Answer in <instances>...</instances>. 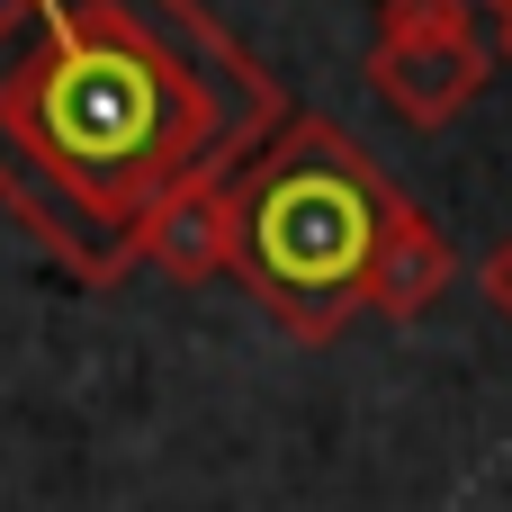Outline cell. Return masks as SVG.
<instances>
[{
  "label": "cell",
  "mask_w": 512,
  "mask_h": 512,
  "mask_svg": "<svg viewBox=\"0 0 512 512\" xmlns=\"http://www.w3.org/2000/svg\"><path fill=\"white\" fill-rule=\"evenodd\" d=\"M288 126L279 81L198 0H0V207L90 288L144 261L189 180Z\"/></svg>",
  "instance_id": "cell-1"
},
{
  "label": "cell",
  "mask_w": 512,
  "mask_h": 512,
  "mask_svg": "<svg viewBox=\"0 0 512 512\" xmlns=\"http://www.w3.org/2000/svg\"><path fill=\"white\" fill-rule=\"evenodd\" d=\"M396 207V180L333 117H288L234 171V279L297 342H333L369 306V270Z\"/></svg>",
  "instance_id": "cell-2"
},
{
  "label": "cell",
  "mask_w": 512,
  "mask_h": 512,
  "mask_svg": "<svg viewBox=\"0 0 512 512\" xmlns=\"http://www.w3.org/2000/svg\"><path fill=\"white\" fill-rule=\"evenodd\" d=\"M378 99L405 126H450L477 90H486V45L477 36H432V45H378L369 54Z\"/></svg>",
  "instance_id": "cell-3"
},
{
  "label": "cell",
  "mask_w": 512,
  "mask_h": 512,
  "mask_svg": "<svg viewBox=\"0 0 512 512\" xmlns=\"http://www.w3.org/2000/svg\"><path fill=\"white\" fill-rule=\"evenodd\" d=\"M144 270H162V279H180V288L234 270V180H189V189H171V198L153 207V225H144Z\"/></svg>",
  "instance_id": "cell-4"
},
{
  "label": "cell",
  "mask_w": 512,
  "mask_h": 512,
  "mask_svg": "<svg viewBox=\"0 0 512 512\" xmlns=\"http://www.w3.org/2000/svg\"><path fill=\"white\" fill-rule=\"evenodd\" d=\"M450 279H459L450 234L405 198L396 225H387V243H378V270H369V306H378V315H423V306H441Z\"/></svg>",
  "instance_id": "cell-5"
},
{
  "label": "cell",
  "mask_w": 512,
  "mask_h": 512,
  "mask_svg": "<svg viewBox=\"0 0 512 512\" xmlns=\"http://www.w3.org/2000/svg\"><path fill=\"white\" fill-rule=\"evenodd\" d=\"M477 0H378V45H432V36H477Z\"/></svg>",
  "instance_id": "cell-6"
},
{
  "label": "cell",
  "mask_w": 512,
  "mask_h": 512,
  "mask_svg": "<svg viewBox=\"0 0 512 512\" xmlns=\"http://www.w3.org/2000/svg\"><path fill=\"white\" fill-rule=\"evenodd\" d=\"M477 279H486V306H495V315L512 324V234L495 243V252H486V270H477Z\"/></svg>",
  "instance_id": "cell-7"
},
{
  "label": "cell",
  "mask_w": 512,
  "mask_h": 512,
  "mask_svg": "<svg viewBox=\"0 0 512 512\" xmlns=\"http://www.w3.org/2000/svg\"><path fill=\"white\" fill-rule=\"evenodd\" d=\"M477 9H495V18H512V0H477Z\"/></svg>",
  "instance_id": "cell-8"
},
{
  "label": "cell",
  "mask_w": 512,
  "mask_h": 512,
  "mask_svg": "<svg viewBox=\"0 0 512 512\" xmlns=\"http://www.w3.org/2000/svg\"><path fill=\"white\" fill-rule=\"evenodd\" d=\"M495 27H504V63H512V18H495Z\"/></svg>",
  "instance_id": "cell-9"
}]
</instances>
